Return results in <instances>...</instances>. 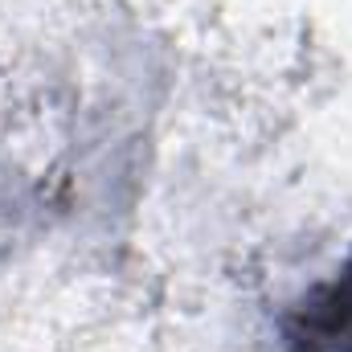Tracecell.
Wrapping results in <instances>:
<instances>
[{
    "label": "cell",
    "instance_id": "1",
    "mask_svg": "<svg viewBox=\"0 0 352 352\" xmlns=\"http://www.w3.org/2000/svg\"><path fill=\"white\" fill-rule=\"evenodd\" d=\"M320 328L324 340H336L340 352L352 349V270L332 287V299L320 307Z\"/></svg>",
    "mask_w": 352,
    "mask_h": 352
}]
</instances>
